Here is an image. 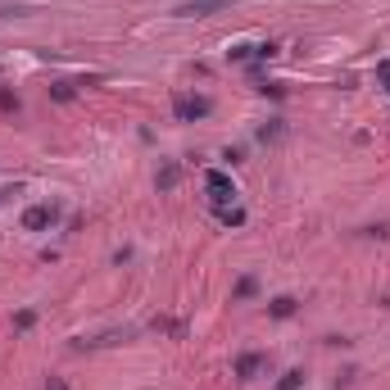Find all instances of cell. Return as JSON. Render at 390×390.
<instances>
[{"label": "cell", "instance_id": "5", "mask_svg": "<svg viewBox=\"0 0 390 390\" xmlns=\"http://www.w3.org/2000/svg\"><path fill=\"white\" fill-rule=\"evenodd\" d=\"M254 368H259V354H245V358H240V377H249Z\"/></svg>", "mask_w": 390, "mask_h": 390}, {"label": "cell", "instance_id": "2", "mask_svg": "<svg viewBox=\"0 0 390 390\" xmlns=\"http://www.w3.org/2000/svg\"><path fill=\"white\" fill-rule=\"evenodd\" d=\"M50 223H54V209L50 205H37V209L23 214V227H28V232H41V227H50Z\"/></svg>", "mask_w": 390, "mask_h": 390}, {"label": "cell", "instance_id": "8", "mask_svg": "<svg viewBox=\"0 0 390 390\" xmlns=\"http://www.w3.org/2000/svg\"><path fill=\"white\" fill-rule=\"evenodd\" d=\"M300 377H304V372H286V381L277 390H295V386H300Z\"/></svg>", "mask_w": 390, "mask_h": 390}, {"label": "cell", "instance_id": "3", "mask_svg": "<svg viewBox=\"0 0 390 390\" xmlns=\"http://www.w3.org/2000/svg\"><path fill=\"white\" fill-rule=\"evenodd\" d=\"M205 182H209V191H214V200H232V195H236V186L227 182V173H218V168L205 177Z\"/></svg>", "mask_w": 390, "mask_h": 390}, {"label": "cell", "instance_id": "7", "mask_svg": "<svg viewBox=\"0 0 390 390\" xmlns=\"http://www.w3.org/2000/svg\"><path fill=\"white\" fill-rule=\"evenodd\" d=\"M218 218H223V223H240L245 214H240V209H218Z\"/></svg>", "mask_w": 390, "mask_h": 390}, {"label": "cell", "instance_id": "9", "mask_svg": "<svg viewBox=\"0 0 390 390\" xmlns=\"http://www.w3.org/2000/svg\"><path fill=\"white\" fill-rule=\"evenodd\" d=\"M45 390H64V381H50V386H45Z\"/></svg>", "mask_w": 390, "mask_h": 390}, {"label": "cell", "instance_id": "6", "mask_svg": "<svg viewBox=\"0 0 390 390\" xmlns=\"http://www.w3.org/2000/svg\"><path fill=\"white\" fill-rule=\"evenodd\" d=\"M291 309H295V300H277V304H272V314H277V318H286Z\"/></svg>", "mask_w": 390, "mask_h": 390}, {"label": "cell", "instance_id": "4", "mask_svg": "<svg viewBox=\"0 0 390 390\" xmlns=\"http://www.w3.org/2000/svg\"><path fill=\"white\" fill-rule=\"evenodd\" d=\"M177 114H182V119H205L209 100H177Z\"/></svg>", "mask_w": 390, "mask_h": 390}, {"label": "cell", "instance_id": "1", "mask_svg": "<svg viewBox=\"0 0 390 390\" xmlns=\"http://www.w3.org/2000/svg\"><path fill=\"white\" fill-rule=\"evenodd\" d=\"M223 10H232V0H182L177 5V19H209V14H223Z\"/></svg>", "mask_w": 390, "mask_h": 390}]
</instances>
